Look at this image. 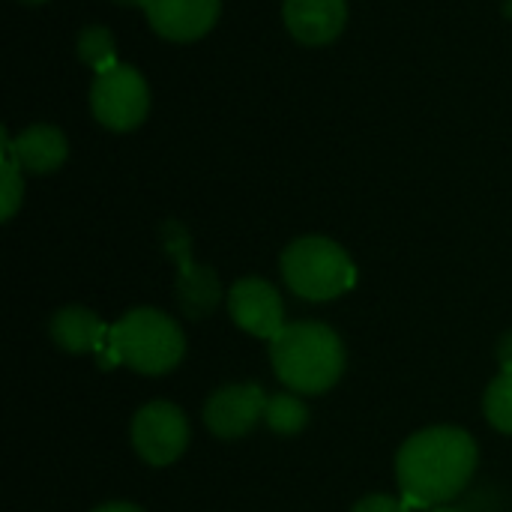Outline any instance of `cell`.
<instances>
[{
    "instance_id": "30bf717a",
    "label": "cell",
    "mask_w": 512,
    "mask_h": 512,
    "mask_svg": "<svg viewBox=\"0 0 512 512\" xmlns=\"http://www.w3.org/2000/svg\"><path fill=\"white\" fill-rule=\"evenodd\" d=\"M150 27L168 42H195L213 30L222 0H144Z\"/></svg>"
},
{
    "instance_id": "52a82bcc",
    "label": "cell",
    "mask_w": 512,
    "mask_h": 512,
    "mask_svg": "<svg viewBox=\"0 0 512 512\" xmlns=\"http://www.w3.org/2000/svg\"><path fill=\"white\" fill-rule=\"evenodd\" d=\"M132 447L150 468L174 465L189 447V420L171 402H150L132 417Z\"/></svg>"
},
{
    "instance_id": "2e32d148",
    "label": "cell",
    "mask_w": 512,
    "mask_h": 512,
    "mask_svg": "<svg viewBox=\"0 0 512 512\" xmlns=\"http://www.w3.org/2000/svg\"><path fill=\"white\" fill-rule=\"evenodd\" d=\"M483 411L492 429L512 435V369H504L486 390Z\"/></svg>"
},
{
    "instance_id": "ba28073f",
    "label": "cell",
    "mask_w": 512,
    "mask_h": 512,
    "mask_svg": "<svg viewBox=\"0 0 512 512\" xmlns=\"http://www.w3.org/2000/svg\"><path fill=\"white\" fill-rule=\"evenodd\" d=\"M231 321L255 339H276L285 327V303L279 291L258 276L240 279L228 291Z\"/></svg>"
},
{
    "instance_id": "7a4b0ae2",
    "label": "cell",
    "mask_w": 512,
    "mask_h": 512,
    "mask_svg": "<svg viewBox=\"0 0 512 512\" xmlns=\"http://www.w3.org/2000/svg\"><path fill=\"white\" fill-rule=\"evenodd\" d=\"M270 363L276 378L300 396H321L345 372V345L327 324L294 321L270 339Z\"/></svg>"
},
{
    "instance_id": "8992f818",
    "label": "cell",
    "mask_w": 512,
    "mask_h": 512,
    "mask_svg": "<svg viewBox=\"0 0 512 512\" xmlns=\"http://www.w3.org/2000/svg\"><path fill=\"white\" fill-rule=\"evenodd\" d=\"M159 234H162L165 252L177 261V285L174 288H177V303H180L183 315L189 321L210 318L222 300V285H219L216 270H210L192 258V237L180 222H174V219L162 222Z\"/></svg>"
},
{
    "instance_id": "ac0fdd59",
    "label": "cell",
    "mask_w": 512,
    "mask_h": 512,
    "mask_svg": "<svg viewBox=\"0 0 512 512\" xmlns=\"http://www.w3.org/2000/svg\"><path fill=\"white\" fill-rule=\"evenodd\" d=\"M351 512H411V507L396 501V498H390V495H366L363 501L354 504Z\"/></svg>"
},
{
    "instance_id": "9a60e30c",
    "label": "cell",
    "mask_w": 512,
    "mask_h": 512,
    "mask_svg": "<svg viewBox=\"0 0 512 512\" xmlns=\"http://www.w3.org/2000/svg\"><path fill=\"white\" fill-rule=\"evenodd\" d=\"M78 57H81L93 72H105V69H111L114 63H120V60H117V51H114V36H111V30L102 27V24L84 27L81 36H78Z\"/></svg>"
},
{
    "instance_id": "9c48e42d",
    "label": "cell",
    "mask_w": 512,
    "mask_h": 512,
    "mask_svg": "<svg viewBox=\"0 0 512 512\" xmlns=\"http://www.w3.org/2000/svg\"><path fill=\"white\" fill-rule=\"evenodd\" d=\"M264 411L267 396L258 384H231L204 402V423L216 438L234 441L249 435L264 420Z\"/></svg>"
},
{
    "instance_id": "7402d4cb",
    "label": "cell",
    "mask_w": 512,
    "mask_h": 512,
    "mask_svg": "<svg viewBox=\"0 0 512 512\" xmlns=\"http://www.w3.org/2000/svg\"><path fill=\"white\" fill-rule=\"evenodd\" d=\"M114 3H126V6H129V3H138V6H144V0H114Z\"/></svg>"
},
{
    "instance_id": "e0dca14e",
    "label": "cell",
    "mask_w": 512,
    "mask_h": 512,
    "mask_svg": "<svg viewBox=\"0 0 512 512\" xmlns=\"http://www.w3.org/2000/svg\"><path fill=\"white\" fill-rule=\"evenodd\" d=\"M0 201H3V222H9L21 201H24V168L18 165V159L12 156V147H9V135L3 132V177H0Z\"/></svg>"
},
{
    "instance_id": "3957f363",
    "label": "cell",
    "mask_w": 512,
    "mask_h": 512,
    "mask_svg": "<svg viewBox=\"0 0 512 512\" xmlns=\"http://www.w3.org/2000/svg\"><path fill=\"white\" fill-rule=\"evenodd\" d=\"M186 354V336L177 321H171L165 312L141 306L126 312L114 327L108 348L99 354L102 369H111L123 363L126 369L138 375H168L180 366Z\"/></svg>"
},
{
    "instance_id": "d6986e66",
    "label": "cell",
    "mask_w": 512,
    "mask_h": 512,
    "mask_svg": "<svg viewBox=\"0 0 512 512\" xmlns=\"http://www.w3.org/2000/svg\"><path fill=\"white\" fill-rule=\"evenodd\" d=\"M498 360H501V372H504V369H512V330L510 333H504L501 342H498Z\"/></svg>"
},
{
    "instance_id": "4fadbf2b",
    "label": "cell",
    "mask_w": 512,
    "mask_h": 512,
    "mask_svg": "<svg viewBox=\"0 0 512 512\" xmlns=\"http://www.w3.org/2000/svg\"><path fill=\"white\" fill-rule=\"evenodd\" d=\"M9 147H12V156L18 159V165L30 174H51L69 156L66 135L48 123L27 126L18 138H9Z\"/></svg>"
},
{
    "instance_id": "6da1fadb",
    "label": "cell",
    "mask_w": 512,
    "mask_h": 512,
    "mask_svg": "<svg viewBox=\"0 0 512 512\" xmlns=\"http://www.w3.org/2000/svg\"><path fill=\"white\" fill-rule=\"evenodd\" d=\"M477 441L456 426H432L411 435L396 456V480L408 507H444L474 477Z\"/></svg>"
},
{
    "instance_id": "5bb4252c",
    "label": "cell",
    "mask_w": 512,
    "mask_h": 512,
    "mask_svg": "<svg viewBox=\"0 0 512 512\" xmlns=\"http://www.w3.org/2000/svg\"><path fill=\"white\" fill-rule=\"evenodd\" d=\"M264 423H267L270 432L291 438V435H300V432L309 426V408H306V402H303L297 393H291V390H288V393H276V396L267 399Z\"/></svg>"
},
{
    "instance_id": "44dd1931",
    "label": "cell",
    "mask_w": 512,
    "mask_h": 512,
    "mask_svg": "<svg viewBox=\"0 0 512 512\" xmlns=\"http://www.w3.org/2000/svg\"><path fill=\"white\" fill-rule=\"evenodd\" d=\"M429 512H462V510H453V507H435V510Z\"/></svg>"
},
{
    "instance_id": "ffe728a7",
    "label": "cell",
    "mask_w": 512,
    "mask_h": 512,
    "mask_svg": "<svg viewBox=\"0 0 512 512\" xmlns=\"http://www.w3.org/2000/svg\"><path fill=\"white\" fill-rule=\"evenodd\" d=\"M93 512H144L141 507H135V504H126V501H114V504H102V507H96Z\"/></svg>"
},
{
    "instance_id": "603a6c76",
    "label": "cell",
    "mask_w": 512,
    "mask_h": 512,
    "mask_svg": "<svg viewBox=\"0 0 512 512\" xmlns=\"http://www.w3.org/2000/svg\"><path fill=\"white\" fill-rule=\"evenodd\" d=\"M21 3H30V6H39V3H45V0H21Z\"/></svg>"
},
{
    "instance_id": "277c9868",
    "label": "cell",
    "mask_w": 512,
    "mask_h": 512,
    "mask_svg": "<svg viewBox=\"0 0 512 512\" xmlns=\"http://www.w3.org/2000/svg\"><path fill=\"white\" fill-rule=\"evenodd\" d=\"M285 285L312 303H327L348 294L357 285V267L351 255L330 237H300L282 252Z\"/></svg>"
},
{
    "instance_id": "5b68a950",
    "label": "cell",
    "mask_w": 512,
    "mask_h": 512,
    "mask_svg": "<svg viewBox=\"0 0 512 512\" xmlns=\"http://www.w3.org/2000/svg\"><path fill=\"white\" fill-rule=\"evenodd\" d=\"M90 111L111 132H132L147 120L150 87L144 75L129 63H114L96 72L90 84Z\"/></svg>"
},
{
    "instance_id": "8fae6325",
    "label": "cell",
    "mask_w": 512,
    "mask_h": 512,
    "mask_svg": "<svg viewBox=\"0 0 512 512\" xmlns=\"http://www.w3.org/2000/svg\"><path fill=\"white\" fill-rule=\"evenodd\" d=\"M282 18L288 33L303 45H330L348 21L345 0H285Z\"/></svg>"
},
{
    "instance_id": "7c38bea8",
    "label": "cell",
    "mask_w": 512,
    "mask_h": 512,
    "mask_svg": "<svg viewBox=\"0 0 512 512\" xmlns=\"http://www.w3.org/2000/svg\"><path fill=\"white\" fill-rule=\"evenodd\" d=\"M51 342L66 354H102L111 339V327L84 306H66L48 321Z\"/></svg>"
}]
</instances>
